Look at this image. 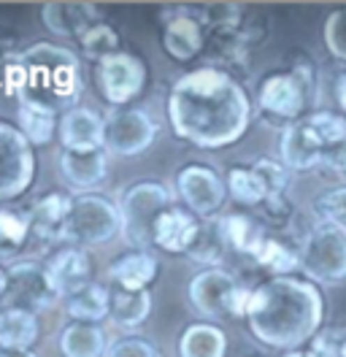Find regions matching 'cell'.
Wrapping results in <instances>:
<instances>
[{
  "instance_id": "obj_1",
  "label": "cell",
  "mask_w": 346,
  "mask_h": 357,
  "mask_svg": "<svg viewBox=\"0 0 346 357\" xmlns=\"http://www.w3.org/2000/svg\"><path fill=\"white\" fill-rule=\"evenodd\" d=\"M168 122L176 138L200 149H225L249 130L252 103L230 73L219 68H197L171 87Z\"/></svg>"
},
{
  "instance_id": "obj_2",
  "label": "cell",
  "mask_w": 346,
  "mask_h": 357,
  "mask_svg": "<svg viewBox=\"0 0 346 357\" xmlns=\"http://www.w3.org/2000/svg\"><path fill=\"white\" fill-rule=\"evenodd\" d=\"M324 301L314 282L298 276H273L252 290L246 306L249 331L260 344L301 352L322 331Z\"/></svg>"
},
{
  "instance_id": "obj_3",
  "label": "cell",
  "mask_w": 346,
  "mask_h": 357,
  "mask_svg": "<svg viewBox=\"0 0 346 357\" xmlns=\"http://www.w3.org/2000/svg\"><path fill=\"white\" fill-rule=\"evenodd\" d=\"M6 92L20 103L38 106L52 114H68L76 109L82 95V66L79 57L54 44H33L22 54L11 57L6 68Z\"/></svg>"
},
{
  "instance_id": "obj_4",
  "label": "cell",
  "mask_w": 346,
  "mask_h": 357,
  "mask_svg": "<svg viewBox=\"0 0 346 357\" xmlns=\"http://www.w3.org/2000/svg\"><path fill=\"white\" fill-rule=\"evenodd\" d=\"M122 230L119 206L98 192H82L70 198V208L60 230V241L68 246H100L108 244Z\"/></svg>"
},
{
  "instance_id": "obj_5",
  "label": "cell",
  "mask_w": 346,
  "mask_h": 357,
  "mask_svg": "<svg viewBox=\"0 0 346 357\" xmlns=\"http://www.w3.org/2000/svg\"><path fill=\"white\" fill-rule=\"evenodd\" d=\"M168 206H173L171 190L163 187L160 181H138L128 187L119 201V214H122L119 236L135 252H149V246H154V225Z\"/></svg>"
},
{
  "instance_id": "obj_6",
  "label": "cell",
  "mask_w": 346,
  "mask_h": 357,
  "mask_svg": "<svg viewBox=\"0 0 346 357\" xmlns=\"http://www.w3.org/2000/svg\"><path fill=\"white\" fill-rule=\"evenodd\" d=\"M301 252V271L317 284L346 282V227L319 222L306 236Z\"/></svg>"
},
{
  "instance_id": "obj_7",
  "label": "cell",
  "mask_w": 346,
  "mask_h": 357,
  "mask_svg": "<svg viewBox=\"0 0 346 357\" xmlns=\"http://www.w3.org/2000/svg\"><path fill=\"white\" fill-rule=\"evenodd\" d=\"M314 95V76L306 66H298L292 70H281L268 76L257 89V106L265 116L281 119L287 125L308 116L306 109Z\"/></svg>"
},
{
  "instance_id": "obj_8",
  "label": "cell",
  "mask_w": 346,
  "mask_h": 357,
  "mask_svg": "<svg viewBox=\"0 0 346 357\" xmlns=\"http://www.w3.org/2000/svg\"><path fill=\"white\" fill-rule=\"evenodd\" d=\"M252 290L238 284L233 273L225 268H206L190 282V301L203 317H246Z\"/></svg>"
},
{
  "instance_id": "obj_9",
  "label": "cell",
  "mask_w": 346,
  "mask_h": 357,
  "mask_svg": "<svg viewBox=\"0 0 346 357\" xmlns=\"http://www.w3.org/2000/svg\"><path fill=\"white\" fill-rule=\"evenodd\" d=\"M36 152L20 128L0 119V203L24 195L36 178Z\"/></svg>"
},
{
  "instance_id": "obj_10",
  "label": "cell",
  "mask_w": 346,
  "mask_h": 357,
  "mask_svg": "<svg viewBox=\"0 0 346 357\" xmlns=\"http://www.w3.org/2000/svg\"><path fill=\"white\" fill-rule=\"evenodd\" d=\"M8 273V290L3 298V309H49L60 301V295L54 290L49 271L43 263L36 260H14L6 268Z\"/></svg>"
},
{
  "instance_id": "obj_11",
  "label": "cell",
  "mask_w": 346,
  "mask_h": 357,
  "mask_svg": "<svg viewBox=\"0 0 346 357\" xmlns=\"http://www.w3.org/2000/svg\"><path fill=\"white\" fill-rule=\"evenodd\" d=\"M157 135V125L141 109H116L103 122V149L114 157H135L146 152Z\"/></svg>"
},
{
  "instance_id": "obj_12",
  "label": "cell",
  "mask_w": 346,
  "mask_h": 357,
  "mask_svg": "<svg viewBox=\"0 0 346 357\" xmlns=\"http://www.w3.org/2000/svg\"><path fill=\"white\" fill-rule=\"evenodd\" d=\"M98 87L100 95L106 98L111 106H125L133 98L141 95V89L146 84V66L141 57L130 54V52H114L103 60H98Z\"/></svg>"
},
{
  "instance_id": "obj_13",
  "label": "cell",
  "mask_w": 346,
  "mask_h": 357,
  "mask_svg": "<svg viewBox=\"0 0 346 357\" xmlns=\"http://www.w3.org/2000/svg\"><path fill=\"white\" fill-rule=\"evenodd\" d=\"M176 190H179V198L184 201V206L200 220H211L227 198L225 178L219 176L214 168H206L197 162L184 165L176 174Z\"/></svg>"
},
{
  "instance_id": "obj_14",
  "label": "cell",
  "mask_w": 346,
  "mask_h": 357,
  "mask_svg": "<svg viewBox=\"0 0 346 357\" xmlns=\"http://www.w3.org/2000/svg\"><path fill=\"white\" fill-rule=\"evenodd\" d=\"M49 271V279L54 284V290L60 295V301L82 292L92 284V260L82 246H63L57 249L49 263H43Z\"/></svg>"
},
{
  "instance_id": "obj_15",
  "label": "cell",
  "mask_w": 346,
  "mask_h": 357,
  "mask_svg": "<svg viewBox=\"0 0 346 357\" xmlns=\"http://www.w3.org/2000/svg\"><path fill=\"white\" fill-rule=\"evenodd\" d=\"M200 217H195L190 208L173 203L168 206L154 225V246L171 255H190L193 244L200 233Z\"/></svg>"
},
{
  "instance_id": "obj_16",
  "label": "cell",
  "mask_w": 346,
  "mask_h": 357,
  "mask_svg": "<svg viewBox=\"0 0 346 357\" xmlns=\"http://www.w3.org/2000/svg\"><path fill=\"white\" fill-rule=\"evenodd\" d=\"M281 162L289 171H311L322 165V141L317 130L311 128L308 116H303L298 122L287 125L279 141Z\"/></svg>"
},
{
  "instance_id": "obj_17",
  "label": "cell",
  "mask_w": 346,
  "mask_h": 357,
  "mask_svg": "<svg viewBox=\"0 0 346 357\" xmlns=\"http://www.w3.org/2000/svg\"><path fill=\"white\" fill-rule=\"evenodd\" d=\"M103 116L92 109L76 106L60 116V141L68 152H84V149H103Z\"/></svg>"
},
{
  "instance_id": "obj_18",
  "label": "cell",
  "mask_w": 346,
  "mask_h": 357,
  "mask_svg": "<svg viewBox=\"0 0 346 357\" xmlns=\"http://www.w3.org/2000/svg\"><path fill=\"white\" fill-rule=\"evenodd\" d=\"M60 171H63L65 184L70 190L92 192L108 174V152L106 149H84V152H68L60 157Z\"/></svg>"
},
{
  "instance_id": "obj_19",
  "label": "cell",
  "mask_w": 346,
  "mask_h": 357,
  "mask_svg": "<svg viewBox=\"0 0 346 357\" xmlns=\"http://www.w3.org/2000/svg\"><path fill=\"white\" fill-rule=\"evenodd\" d=\"M41 20L60 38H82L92 24H98L100 11L92 3H46Z\"/></svg>"
},
{
  "instance_id": "obj_20",
  "label": "cell",
  "mask_w": 346,
  "mask_h": 357,
  "mask_svg": "<svg viewBox=\"0 0 346 357\" xmlns=\"http://www.w3.org/2000/svg\"><path fill=\"white\" fill-rule=\"evenodd\" d=\"M203 22L195 20L193 14H176L165 22L163 30V49L171 54L173 60H193L195 54H200L203 49Z\"/></svg>"
},
{
  "instance_id": "obj_21",
  "label": "cell",
  "mask_w": 346,
  "mask_h": 357,
  "mask_svg": "<svg viewBox=\"0 0 346 357\" xmlns=\"http://www.w3.org/2000/svg\"><path fill=\"white\" fill-rule=\"evenodd\" d=\"M157 257L151 252H135L130 249L128 255H119L111 266L108 276L114 284L125 287V290H149V284L157 279Z\"/></svg>"
},
{
  "instance_id": "obj_22",
  "label": "cell",
  "mask_w": 346,
  "mask_h": 357,
  "mask_svg": "<svg viewBox=\"0 0 346 357\" xmlns=\"http://www.w3.org/2000/svg\"><path fill=\"white\" fill-rule=\"evenodd\" d=\"M151 314V295L149 290H125L119 284L111 287V301H108V319L116 328H138L146 322Z\"/></svg>"
},
{
  "instance_id": "obj_23",
  "label": "cell",
  "mask_w": 346,
  "mask_h": 357,
  "mask_svg": "<svg viewBox=\"0 0 346 357\" xmlns=\"http://www.w3.org/2000/svg\"><path fill=\"white\" fill-rule=\"evenodd\" d=\"M227 335L211 322H195L179 335V357H225Z\"/></svg>"
},
{
  "instance_id": "obj_24",
  "label": "cell",
  "mask_w": 346,
  "mask_h": 357,
  "mask_svg": "<svg viewBox=\"0 0 346 357\" xmlns=\"http://www.w3.org/2000/svg\"><path fill=\"white\" fill-rule=\"evenodd\" d=\"M68 208H70V198L63 192H49L41 201L33 203V208L27 211L33 222V236H38L43 241H52V238L60 241V230L68 217Z\"/></svg>"
},
{
  "instance_id": "obj_25",
  "label": "cell",
  "mask_w": 346,
  "mask_h": 357,
  "mask_svg": "<svg viewBox=\"0 0 346 357\" xmlns=\"http://www.w3.org/2000/svg\"><path fill=\"white\" fill-rule=\"evenodd\" d=\"M38 341V317L27 309H0V349H30Z\"/></svg>"
},
{
  "instance_id": "obj_26",
  "label": "cell",
  "mask_w": 346,
  "mask_h": 357,
  "mask_svg": "<svg viewBox=\"0 0 346 357\" xmlns=\"http://www.w3.org/2000/svg\"><path fill=\"white\" fill-rule=\"evenodd\" d=\"M60 349L65 357H106L108 341L100 325L70 322L60 335Z\"/></svg>"
},
{
  "instance_id": "obj_27",
  "label": "cell",
  "mask_w": 346,
  "mask_h": 357,
  "mask_svg": "<svg viewBox=\"0 0 346 357\" xmlns=\"http://www.w3.org/2000/svg\"><path fill=\"white\" fill-rule=\"evenodd\" d=\"M216 222H219V233H222L225 246L238 252V255L252 257L265 238L262 227L246 214H225V217H216Z\"/></svg>"
},
{
  "instance_id": "obj_28",
  "label": "cell",
  "mask_w": 346,
  "mask_h": 357,
  "mask_svg": "<svg viewBox=\"0 0 346 357\" xmlns=\"http://www.w3.org/2000/svg\"><path fill=\"white\" fill-rule=\"evenodd\" d=\"M108 301H111V290L92 282L89 287H84L82 292L65 298V314L73 322H92L98 325L100 319L108 317Z\"/></svg>"
},
{
  "instance_id": "obj_29",
  "label": "cell",
  "mask_w": 346,
  "mask_h": 357,
  "mask_svg": "<svg viewBox=\"0 0 346 357\" xmlns=\"http://www.w3.org/2000/svg\"><path fill=\"white\" fill-rule=\"evenodd\" d=\"M30 236H33L30 214L14 211V208H0V257L3 260L11 263L27 246Z\"/></svg>"
},
{
  "instance_id": "obj_30",
  "label": "cell",
  "mask_w": 346,
  "mask_h": 357,
  "mask_svg": "<svg viewBox=\"0 0 346 357\" xmlns=\"http://www.w3.org/2000/svg\"><path fill=\"white\" fill-rule=\"evenodd\" d=\"M262 268H268L273 276H292L301 268V252L289 249V246L279 241V238H262L257 252L252 255Z\"/></svg>"
},
{
  "instance_id": "obj_31",
  "label": "cell",
  "mask_w": 346,
  "mask_h": 357,
  "mask_svg": "<svg viewBox=\"0 0 346 357\" xmlns=\"http://www.w3.org/2000/svg\"><path fill=\"white\" fill-rule=\"evenodd\" d=\"M60 128L57 114L38 109V106H27L20 103V130L33 146H43L54 138V130Z\"/></svg>"
},
{
  "instance_id": "obj_32",
  "label": "cell",
  "mask_w": 346,
  "mask_h": 357,
  "mask_svg": "<svg viewBox=\"0 0 346 357\" xmlns=\"http://www.w3.org/2000/svg\"><path fill=\"white\" fill-rule=\"evenodd\" d=\"M227 192L241 206H260L268 201V192H265L260 176L252 168H243V165H236L227 171Z\"/></svg>"
},
{
  "instance_id": "obj_33",
  "label": "cell",
  "mask_w": 346,
  "mask_h": 357,
  "mask_svg": "<svg viewBox=\"0 0 346 357\" xmlns=\"http://www.w3.org/2000/svg\"><path fill=\"white\" fill-rule=\"evenodd\" d=\"M225 252H227V246L222 241L216 217L203 220L200 222V233H197V241L190 249V257L197 260V263H209L211 268H219V263L225 260Z\"/></svg>"
},
{
  "instance_id": "obj_34",
  "label": "cell",
  "mask_w": 346,
  "mask_h": 357,
  "mask_svg": "<svg viewBox=\"0 0 346 357\" xmlns=\"http://www.w3.org/2000/svg\"><path fill=\"white\" fill-rule=\"evenodd\" d=\"M79 44H82V52H84L86 57L103 60L108 54L119 52V33H116L111 24L98 22V24H92L84 36L79 38Z\"/></svg>"
},
{
  "instance_id": "obj_35",
  "label": "cell",
  "mask_w": 346,
  "mask_h": 357,
  "mask_svg": "<svg viewBox=\"0 0 346 357\" xmlns=\"http://www.w3.org/2000/svg\"><path fill=\"white\" fill-rule=\"evenodd\" d=\"M252 171L260 176L262 181V187H265V192H268V201H273V198H281V192H284V187H287V181H289V168L279 162V160H271V157H262L257 160L255 165H252Z\"/></svg>"
},
{
  "instance_id": "obj_36",
  "label": "cell",
  "mask_w": 346,
  "mask_h": 357,
  "mask_svg": "<svg viewBox=\"0 0 346 357\" xmlns=\"http://www.w3.org/2000/svg\"><path fill=\"white\" fill-rule=\"evenodd\" d=\"M314 214L319 217V222L346 227V187H336V190L322 192L314 203Z\"/></svg>"
},
{
  "instance_id": "obj_37",
  "label": "cell",
  "mask_w": 346,
  "mask_h": 357,
  "mask_svg": "<svg viewBox=\"0 0 346 357\" xmlns=\"http://www.w3.org/2000/svg\"><path fill=\"white\" fill-rule=\"evenodd\" d=\"M322 36H324L327 52H330L333 57H338V60L346 63V6H341V8H336V11L327 14Z\"/></svg>"
},
{
  "instance_id": "obj_38",
  "label": "cell",
  "mask_w": 346,
  "mask_h": 357,
  "mask_svg": "<svg viewBox=\"0 0 346 357\" xmlns=\"http://www.w3.org/2000/svg\"><path fill=\"white\" fill-rule=\"evenodd\" d=\"M106 357H157V349L146 338L125 335V338H116L108 344Z\"/></svg>"
},
{
  "instance_id": "obj_39",
  "label": "cell",
  "mask_w": 346,
  "mask_h": 357,
  "mask_svg": "<svg viewBox=\"0 0 346 357\" xmlns=\"http://www.w3.org/2000/svg\"><path fill=\"white\" fill-rule=\"evenodd\" d=\"M303 352L306 357H344V338L333 335L330 331H319Z\"/></svg>"
},
{
  "instance_id": "obj_40",
  "label": "cell",
  "mask_w": 346,
  "mask_h": 357,
  "mask_svg": "<svg viewBox=\"0 0 346 357\" xmlns=\"http://www.w3.org/2000/svg\"><path fill=\"white\" fill-rule=\"evenodd\" d=\"M203 20L209 24H216V27H230L238 20V8L227 6V3H214V6L203 8Z\"/></svg>"
},
{
  "instance_id": "obj_41",
  "label": "cell",
  "mask_w": 346,
  "mask_h": 357,
  "mask_svg": "<svg viewBox=\"0 0 346 357\" xmlns=\"http://www.w3.org/2000/svg\"><path fill=\"white\" fill-rule=\"evenodd\" d=\"M327 171H336V174H344L346 171V141H338L333 146H324L322 149V165Z\"/></svg>"
},
{
  "instance_id": "obj_42",
  "label": "cell",
  "mask_w": 346,
  "mask_h": 357,
  "mask_svg": "<svg viewBox=\"0 0 346 357\" xmlns=\"http://www.w3.org/2000/svg\"><path fill=\"white\" fill-rule=\"evenodd\" d=\"M336 98H338V109L346 112V73L336 79Z\"/></svg>"
},
{
  "instance_id": "obj_43",
  "label": "cell",
  "mask_w": 346,
  "mask_h": 357,
  "mask_svg": "<svg viewBox=\"0 0 346 357\" xmlns=\"http://www.w3.org/2000/svg\"><path fill=\"white\" fill-rule=\"evenodd\" d=\"M0 357H38L33 349H0Z\"/></svg>"
},
{
  "instance_id": "obj_44",
  "label": "cell",
  "mask_w": 346,
  "mask_h": 357,
  "mask_svg": "<svg viewBox=\"0 0 346 357\" xmlns=\"http://www.w3.org/2000/svg\"><path fill=\"white\" fill-rule=\"evenodd\" d=\"M6 290H8V273H6V268H0V306H3Z\"/></svg>"
},
{
  "instance_id": "obj_45",
  "label": "cell",
  "mask_w": 346,
  "mask_h": 357,
  "mask_svg": "<svg viewBox=\"0 0 346 357\" xmlns=\"http://www.w3.org/2000/svg\"><path fill=\"white\" fill-rule=\"evenodd\" d=\"M344 357H346V338H344Z\"/></svg>"
}]
</instances>
